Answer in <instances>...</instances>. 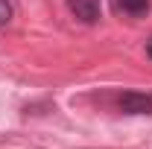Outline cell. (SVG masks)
Instances as JSON below:
<instances>
[{"label": "cell", "mask_w": 152, "mask_h": 149, "mask_svg": "<svg viewBox=\"0 0 152 149\" xmlns=\"http://www.w3.org/2000/svg\"><path fill=\"white\" fill-rule=\"evenodd\" d=\"M123 114H152V96L149 93H137V91H126L117 99Z\"/></svg>", "instance_id": "cell-1"}, {"label": "cell", "mask_w": 152, "mask_h": 149, "mask_svg": "<svg viewBox=\"0 0 152 149\" xmlns=\"http://www.w3.org/2000/svg\"><path fill=\"white\" fill-rule=\"evenodd\" d=\"M67 9L82 23H96L99 20V0H67Z\"/></svg>", "instance_id": "cell-2"}, {"label": "cell", "mask_w": 152, "mask_h": 149, "mask_svg": "<svg viewBox=\"0 0 152 149\" xmlns=\"http://www.w3.org/2000/svg\"><path fill=\"white\" fill-rule=\"evenodd\" d=\"M117 9L132 15V18H140L149 12V0H117Z\"/></svg>", "instance_id": "cell-3"}, {"label": "cell", "mask_w": 152, "mask_h": 149, "mask_svg": "<svg viewBox=\"0 0 152 149\" xmlns=\"http://www.w3.org/2000/svg\"><path fill=\"white\" fill-rule=\"evenodd\" d=\"M12 20V3L9 0H0V26H6Z\"/></svg>", "instance_id": "cell-4"}, {"label": "cell", "mask_w": 152, "mask_h": 149, "mask_svg": "<svg viewBox=\"0 0 152 149\" xmlns=\"http://www.w3.org/2000/svg\"><path fill=\"white\" fill-rule=\"evenodd\" d=\"M146 53H149V58H152V41H149V47H146Z\"/></svg>", "instance_id": "cell-5"}]
</instances>
